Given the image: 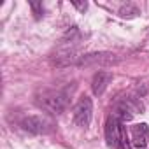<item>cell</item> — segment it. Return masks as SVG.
I'll list each match as a JSON object with an SVG mask.
<instances>
[{
    "label": "cell",
    "instance_id": "6da1fadb",
    "mask_svg": "<svg viewBox=\"0 0 149 149\" xmlns=\"http://www.w3.org/2000/svg\"><path fill=\"white\" fill-rule=\"evenodd\" d=\"M68 91L65 90H46L39 97V104L51 114H61L68 107Z\"/></svg>",
    "mask_w": 149,
    "mask_h": 149
},
{
    "label": "cell",
    "instance_id": "7a4b0ae2",
    "mask_svg": "<svg viewBox=\"0 0 149 149\" xmlns=\"http://www.w3.org/2000/svg\"><path fill=\"white\" fill-rule=\"evenodd\" d=\"M105 140H107L109 147H112V149H128L125 126L114 116H109V119L105 123Z\"/></svg>",
    "mask_w": 149,
    "mask_h": 149
},
{
    "label": "cell",
    "instance_id": "3957f363",
    "mask_svg": "<svg viewBox=\"0 0 149 149\" xmlns=\"http://www.w3.org/2000/svg\"><path fill=\"white\" fill-rule=\"evenodd\" d=\"M21 128L30 132V133H35V135H46V133H51L54 130V121L44 114H32V116H25L21 119Z\"/></svg>",
    "mask_w": 149,
    "mask_h": 149
},
{
    "label": "cell",
    "instance_id": "277c9868",
    "mask_svg": "<svg viewBox=\"0 0 149 149\" xmlns=\"http://www.w3.org/2000/svg\"><path fill=\"white\" fill-rule=\"evenodd\" d=\"M72 116H74V123L81 128H86L91 121V116H93V102L90 97H81L77 100V104L74 105V111H72Z\"/></svg>",
    "mask_w": 149,
    "mask_h": 149
},
{
    "label": "cell",
    "instance_id": "5b68a950",
    "mask_svg": "<svg viewBox=\"0 0 149 149\" xmlns=\"http://www.w3.org/2000/svg\"><path fill=\"white\" fill-rule=\"evenodd\" d=\"M142 111V104L139 102V100H135V98H125L123 102H119L118 105H116V109H114V118H118L121 123L123 121H130L137 112H140Z\"/></svg>",
    "mask_w": 149,
    "mask_h": 149
},
{
    "label": "cell",
    "instance_id": "8992f818",
    "mask_svg": "<svg viewBox=\"0 0 149 149\" xmlns=\"http://www.w3.org/2000/svg\"><path fill=\"white\" fill-rule=\"evenodd\" d=\"M112 81V74L107 72V70H98L95 76H93V81H91V91L95 97H102L104 91L107 90V86L111 84Z\"/></svg>",
    "mask_w": 149,
    "mask_h": 149
},
{
    "label": "cell",
    "instance_id": "52a82bcc",
    "mask_svg": "<svg viewBox=\"0 0 149 149\" xmlns=\"http://www.w3.org/2000/svg\"><path fill=\"white\" fill-rule=\"evenodd\" d=\"M116 58L112 53H91V54H84V56H79L77 63L79 67H88V65H98V63H112Z\"/></svg>",
    "mask_w": 149,
    "mask_h": 149
},
{
    "label": "cell",
    "instance_id": "ba28073f",
    "mask_svg": "<svg viewBox=\"0 0 149 149\" xmlns=\"http://www.w3.org/2000/svg\"><path fill=\"white\" fill-rule=\"evenodd\" d=\"M130 140L135 147H146L149 142V128L147 125H133L130 128Z\"/></svg>",
    "mask_w": 149,
    "mask_h": 149
},
{
    "label": "cell",
    "instance_id": "9c48e42d",
    "mask_svg": "<svg viewBox=\"0 0 149 149\" xmlns=\"http://www.w3.org/2000/svg\"><path fill=\"white\" fill-rule=\"evenodd\" d=\"M119 14H121L123 18H133V16H137V14H139V7H137L135 4L128 2L126 6H123V7L119 9Z\"/></svg>",
    "mask_w": 149,
    "mask_h": 149
},
{
    "label": "cell",
    "instance_id": "30bf717a",
    "mask_svg": "<svg viewBox=\"0 0 149 149\" xmlns=\"http://www.w3.org/2000/svg\"><path fill=\"white\" fill-rule=\"evenodd\" d=\"M30 6H32V9L35 11L37 18H39V16H40V9H42V4H39V2H30Z\"/></svg>",
    "mask_w": 149,
    "mask_h": 149
},
{
    "label": "cell",
    "instance_id": "8fae6325",
    "mask_svg": "<svg viewBox=\"0 0 149 149\" xmlns=\"http://www.w3.org/2000/svg\"><path fill=\"white\" fill-rule=\"evenodd\" d=\"M74 6H76L77 9H86V7H88V4H86V2H84V4H77V2H74Z\"/></svg>",
    "mask_w": 149,
    "mask_h": 149
}]
</instances>
